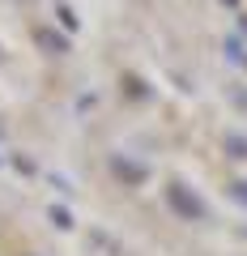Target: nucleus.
Masks as SVG:
<instances>
[{
    "mask_svg": "<svg viewBox=\"0 0 247 256\" xmlns=\"http://www.w3.org/2000/svg\"><path fill=\"white\" fill-rule=\"evenodd\" d=\"M171 205L183 214V218H201V201H196V196H188L183 188H171Z\"/></svg>",
    "mask_w": 247,
    "mask_h": 256,
    "instance_id": "obj_1",
    "label": "nucleus"
},
{
    "mask_svg": "<svg viewBox=\"0 0 247 256\" xmlns=\"http://www.w3.org/2000/svg\"><path fill=\"white\" fill-rule=\"evenodd\" d=\"M235 196H239V201H247V184H235Z\"/></svg>",
    "mask_w": 247,
    "mask_h": 256,
    "instance_id": "obj_2",
    "label": "nucleus"
}]
</instances>
